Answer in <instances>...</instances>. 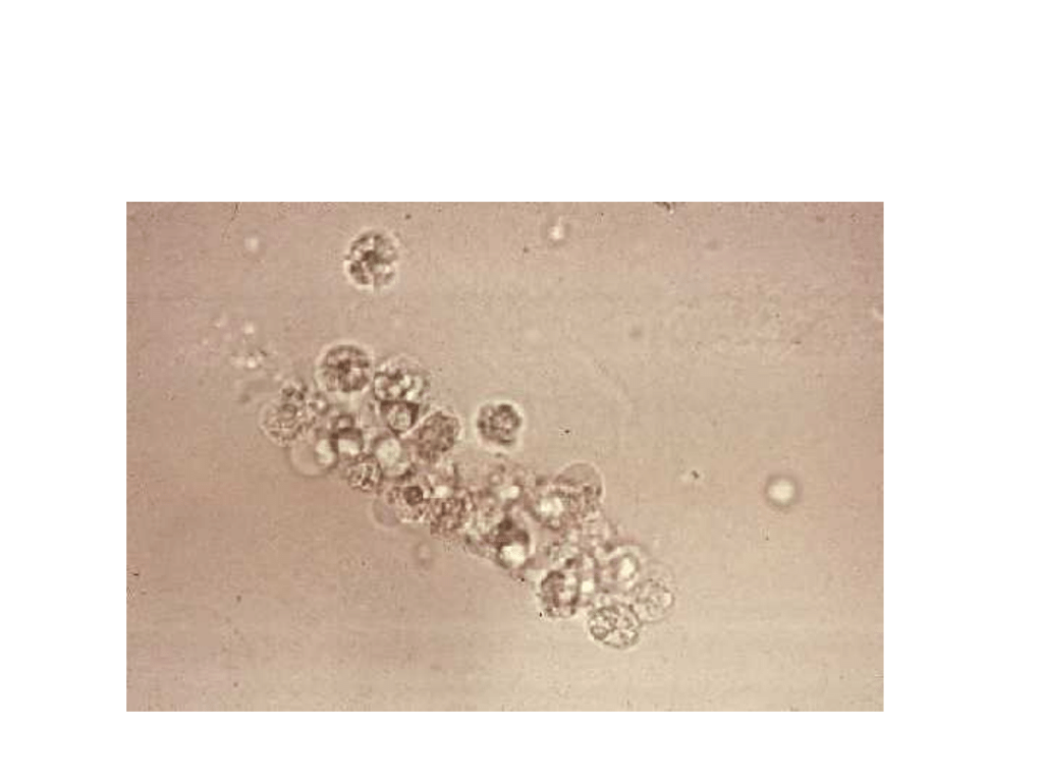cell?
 Here are the masks:
<instances>
[{"label": "cell", "mask_w": 1043, "mask_h": 782, "mask_svg": "<svg viewBox=\"0 0 1043 782\" xmlns=\"http://www.w3.org/2000/svg\"><path fill=\"white\" fill-rule=\"evenodd\" d=\"M589 630L595 640L617 649L633 646L639 637L636 614L627 607L611 606L597 610L590 618Z\"/></svg>", "instance_id": "1"}, {"label": "cell", "mask_w": 1043, "mask_h": 782, "mask_svg": "<svg viewBox=\"0 0 1043 782\" xmlns=\"http://www.w3.org/2000/svg\"><path fill=\"white\" fill-rule=\"evenodd\" d=\"M327 382L343 393L362 389L369 380L370 364L365 355L352 350L329 354L323 365Z\"/></svg>", "instance_id": "2"}, {"label": "cell", "mask_w": 1043, "mask_h": 782, "mask_svg": "<svg viewBox=\"0 0 1043 782\" xmlns=\"http://www.w3.org/2000/svg\"><path fill=\"white\" fill-rule=\"evenodd\" d=\"M457 434L456 419L443 414L434 415L423 424L418 432V450L426 458L447 451L453 445Z\"/></svg>", "instance_id": "3"}, {"label": "cell", "mask_w": 1043, "mask_h": 782, "mask_svg": "<svg viewBox=\"0 0 1043 782\" xmlns=\"http://www.w3.org/2000/svg\"><path fill=\"white\" fill-rule=\"evenodd\" d=\"M520 424L517 412L503 405L483 411L478 425L481 433L490 441L507 444L516 438Z\"/></svg>", "instance_id": "4"}, {"label": "cell", "mask_w": 1043, "mask_h": 782, "mask_svg": "<svg viewBox=\"0 0 1043 782\" xmlns=\"http://www.w3.org/2000/svg\"><path fill=\"white\" fill-rule=\"evenodd\" d=\"M427 496L422 486L411 479H403L391 493V505L398 514L416 517L424 512Z\"/></svg>", "instance_id": "5"}, {"label": "cell", "mask_w": 1043, "mask_h": 782, "mask_svg": "<svg viewBox=\"0 0 1043 782\" xmlns=\"http://www.w3.org/2000/svg\"><path fill=\"white\" fill-rule=\"evenodd\" d=\"M347 479L354 489L370 493L380 488L383 473L376 459L360 457L348 468Z\"/></svg>", "instance_id": "6"}, {"label": "cell", "mask_w": 1043, "mask_h": 782, "mask_svg": "<svg viewBox=\"0 0 1043 782\" xmlns=\"http://www.w3.org/2000/svg\"><path fill=\"white\" fill-rule=\"evenodd\" d=\"M383 417L395 433H405L414 425L417 410L409 404L391 402L383 407Z\"/></svg>", "instance_id": "7"}]
</instances>
